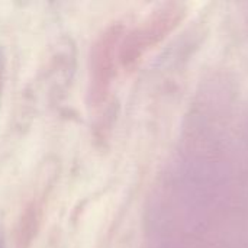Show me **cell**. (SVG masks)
Wrapping results in <instances>:
<instances>
[{"mask_svg":"<svg viewBox=\"0 0 248 248\" xmlns=\"http://www.w3.org/2000/svg\"><path fill=\"white\" fill-rule=\"evenodd\" d=\"M3 58H1V54H0V89H1V83H3Z\"/></svg>","mask_w":248,"mask_h":248,"instance_id":"1","label":"cell"}]
</instances>
